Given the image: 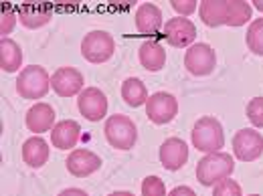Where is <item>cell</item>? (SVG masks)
Returning a JSON list of instances; mask_svg holds the SVG:
<instances>
[{
    "instance_id": "1",
    "label": "cell",
    "mask_w": 263,
    "mask_h": 196,
    "mask_svg": "<svg viewBox=\"0 0 263 196\" xmlns=\"http://www.w3.org/2000/svg\"><path fill=\"white\" fill-rule=\"evenodd\" d=\"M235 170V162L231 154L225 152H213L206 154L202 160L197 164V180L202 186H215L221 180L229 178Z\"/></svg>"
},
{
    "instance_id": "2",
    "label": "cell",
    "mask_w": 263,
    "mask_h": 196,
    "mask_svg": "<svg viewBox=\"0 0 263 196\" xmlns=\"http://www.w3.org/2000/svg\"><path fill=\"white\" fill-rule=\"evenodd\" d=\"M193 146L206 154L219 152L225 146V133H223V126L219 124V120L211 115L200 117L193 128Z\"/></svg>"
},
{
    "instance_id": "3",
    "label": "cell",
    "mask_w": 263,
    "mask_h": 196,
    "mask_svg": "<svg viewBox=\"0 0 263 196\" xmlns=\"http://www.w3.org/2000/svg\"><path fill=\"white\" fill-rule=\"evenodd\" d=\"M51 87V79L49 73L45 71V67L31 65L25 67L16 79V91L23 99H41L47 95Z\"/></svg>"
},
{
    "instance_id": "4",
    "label": "cell",
    "mask_w": 263,
    "mask_h": 196,
    "mask_svg": "<svg viewBox=\"0 0 263 196\" xmlns=\"http://www.w3.org/2000/svg\"><path fill=\"white\" fill-rule=\"evenodd\" d=\"M103 131H105L107 142L116 150H130L138 140V130H136L134 122L128 115H122V113H116V115L107 117Z\"/></svg>"
},
{
    "instance_id": "5",
    "label": "cell",
    "mask_w": 263,
    "mask_h": 196,
    "mask_svg": "<svg viewBox=\"0 0 263 196\" xmlns=\"http://www.w3.org/2000/svg\"><path fill=\"white\" fill-rule=\"evenodd\" d=\"M114 51H116V43L111 34L105 31H91L89 34H85L81 43V55L89 63H105L107 59H111Z\"/></svg>"
},
{
    "instance_id": "6",
    "label": "cell",
    "mask_w": 263,
    "mask_h": 196,
    "mask_svg": "<svg viewBox=\"0 0 263 196\" xmlns=\"http://www.w3.org/2000/svg\"><path fill=\"white\" fill-rule=\"evenodd\" d=\"M178 113V101L172 93L158 91L154 95H150L146 101V115L150 117V122L164 126L168 122H172Z\"/></svg>"
},
{
    "instance_id": "7",
    "label": "cell",
    "mask_w": 263,
    "mask_h": 196,
    "mask_svg": "<svg viewBox=\"0 0 263 196\" xmlns=\"http://www.w3.org/2000/svg\"><path fill=\"white\" fill-rule=\"evenodd\" d=\"M217 63L215 51L206 45V43H197L193 47H189L186 55H184V67L189 69V73L197 75V77H204L211 75Z\"/></svg>"
},
{
    "instance_id": "8",
    "label": "cell",
    "mask_w": 263,
    "mask_h": 196,
    "mask_svg": "<svg viewBox=\"0 0 263 196\" xmlns=\"http://www.w3.org/2000/svg\"><path fill=\"white\" fill-rule=\"evenodd\" d=\"M233 152L241 162H253L263 154V135L255 130H239L233 138Z\"/></svg>"
},
{
    "instance_id": "9",
    "label": "cell",
    "mask_w": 263,
    "mask_h": 196,
    "mask_svg": "<svg viewBox=\"0 0 263 196\" xmlns=\"http://www.w3.org/2000/svg\"><path fill=\"white\" fill-rule=\"evenodd\" d=\"M164 38L168 45L178 47V49L193 47V43L197 38V27L184 16L170 18V21H166L164 25Z\"/></svg>"
},
{
    "instance_id": "10",
    "label": "cell",
    "mask_w": 263,
    "mask_h": 196,
    "mask_svg": "<svg viewBox=\"0 0 263 196\" xmlns=\"http://www.w3.org/2000/svg\"><path fill=\"white\" fill-rule=\"evenodd\" d=\"M77 107L81 115L89 122H99L107 113V97L98 87H87L79 93L77 97Z\"/></svg>"
},
{
    "instance_id": "11",
    "label": "cell",
    "mask_w": 263,
    "mask_h": 196,
    "mask_svg": "<svg viewBox=\"0 0 263 196\" xmlns=\"http://www.w3.org/2000/svg\"><path fill=\"white\" fill-rule=\"evenodd\" d=\"M51 85L57 95L61 97H73L83 91V75L75 67H59L53 73Z\"/></svg>"
},
{
    "instance_id": "12",
    "label": "cell",
    "mask_w": 263,
    "mask_h": 196,
    "mask_svg": "<svg viewBox=\"0 0 263 196\" xmlns=\"http://www.w3.org/2000/svg\"><path fill=\"white\" fill-rule=\"evenodd\" d=\"M65 164L69 174H73L77 178H85L101 168V158L98 154H93L91 150H73Z\"/></svg>"
},
{
    "instance_id": "13",
    "label": "cell",
    "mask_w": 263,
    "mask_h": 196,
    "mask_svg": "<svg viewBox=\"0 0 263 196\" xmlns=\"http://www.w3.org/2000/svg\"><path fill=\"white\" fill-rule=\"evenodd\" d=\"M200 21L206 27H221L231 23V2L229 0H204L198 6Z\"/></svg>"
},
{
    "instance_id": "14",
    "label": "cell",
    "mask_w": 263,
    "mask_h": 196,
    "mask_svg": "<svg viewBox=\"0 0 263 196\" xmlns=\"http://www.w3.org/2000/svg\"><path fill=\"white\" fill-rule=\"evenodd\" d=\"M189 160V146L180 138H168L160 146V162L166 170H180Z\"/></svg>"
},
{
    "instance_id": "15",
    "label": "cell",
    "mask_w": 263,
    "mask_h": 196,
    "mask_svg": "<svg viewBox=\"0 0 263 196\" xmlns=\"http://www.w3.org/2000/svg\"><path fill=\"white\" fill-rule=\"evenodd\" d=\"M79 135H81V126L75 120H63V122L55 124V128L51 130L53 148H57V150L75 148V144L79 142Z\"/></svg>"
},
{
    "instance_id": "16",
    "label": "cell",
    "mask_w": 263,
    "mask_h": 196,
    "mask_svg": "<svg viewBox=\"0 0 263 196\" xmlns=\"http://www.w3.org/2000/svg\"><path fill=\"white\" fill-rule=\"evenodd\" d=\"M55 109L49 103H36L27 111V128L34 131L36 135L41 131H51L55 126Z\"/></svg>"
},
{
    "instance_id": "17",
    "label": "cell",
    "mask_w": 263,
    "mask_h": 196,
    "mask_svg": "<svg viewBox=\"0 0 263 196\" xmlns=\"http://www.w3.org/2000/svg\"><path fill=\"white\" fill-rule=\"evenodd\" d=\"M136 27L142 34H156L162 29V10L156 4H142L136 10Z\"/></svg>"
},
{
    "instance_id": "18",
    "label": "cell",
    "mask_w": 263,
    "mask_h": 196,
    "mask_svg": "<svg viewBox=\"0 0 263 196\" xmlns=\"http://www.w3.org/2000/svg\"><path fill=\"white\" fill-rule=\"evenodd\" d=\"M138 57L144 69L148 71H160L166 65V51L158 41H144L138 49Z\"/></svg>"
},
{
    "instance_id": "19",
    "label": "cell",
    "mask_w": 263,
    "mask_h": 196,
    "mask_svg": "<svg viewBox=\"0 0 263 196\" xmlns=\"http://www.w3.org/2000/svg\"><path fill=\"white\" fill-rule=\"evenodd\" d=\"M23 160L31 168H41L49 160V146L41 135L29 138L23 146Z\"/></svg>"
},
{
    "instance_id": "20",
    "label": "cell",
    "mask_w": 263,
    "mask_h": 196,
    "mask_svg": "<svg viewBox=\"0 0 263 196\" xmlns=\"http://www.w3.org/2000/svg\"><path fill=\"white\" fill-rule=\"evenodd\" d=\"M18 16L27 29H39L51 21V8L45 4H23L18 6Z\"/></svg>"
},
{
    "instance_id": "21",
    "label": "cell",
    "mask_w": 263,
    "mask_h": 196,
    "mask_svg": "<svg viewBox=\"0 0 263 196\" xmlns=\"http://www.w3.org/2000/svg\"><path fill=\"white\" fill-rule=\"evenodd\" d=\"M23 63V51L12 38L0 41V67L6 73H14Z\"/></svg>"
},
{
    "instance_id": "22",
    "label": "cell",
    "mask_w": 263,
    "mask_h": 196,
    "mask_svg": "<svg viewBox=\"0 0 263 196\" xmlns=\"http://www.w3.org/2000/svg\"><path fill=\"white\" fill-rule=\"evenodd\" d=\"M122 97L130 107H140L148 101V89L138 77H130L122 85Z\"/></svg>"
},
{
    "instance_id": "23",
    "label": "cell",
    "mask_w": 263,
    "mask_h": 196,
    "mask_svg": "<svg viewBox=\"0 0 263 196\" xmlns=\"http://www.w3.org/2000/svg\"><path fill=\"white\" fill-rule=\"evenodd\" d=\"M245 41H247V47H249L251 53L261 55L263 57V18H255V21L249 25Z\"/></svg>"
},
{
    "instance_id": "24",
    "label": "cell",
    "mask_w": 263,
    "mask_h": 196,
    "mask_svg": "<svg viewBox=\"0 0 263 196\" xmlns=\"http://www.w3.org/2000/svg\"><path fill=\"white\" fill-rule=\"evenodd\" d=\"M142 196H166L164 182L158 176H148L142 182Z\"/></svg>"
},
{
    "instance_id": "25",
    "label": "cell",
    "mask_w": 263,
    "mask_h": 196,
    "mask_svg": "<svg viewBox=\"0 0 263 196\" xmlns=\"http://www.w3.org/2000/svg\"><path fill=\"white\" fill-rule=\"evenodd\" d=\"M247 117L255 128H263V97H253L247 103Z\"/></svg>"
},
{
    "instance_id": "26",
    "label": "cell",
    "mask_w": 263,
    "mask_h": 196,
    "mask_svg": "<svg viewBox=\"0 0 263 196\" xmlns=\"http://www.w3.org/2000/svg\"><path fill=\"white\" fill-rule=\"evenodd\" d=\"M213 196H241V186H239L235 180L225 178V180H221L219 184H215Z\"/></svg>"
},
{
    "instance_id": "27",
    "label": "cell",
    "mask_w": 263,
    "mask_h": 196,
    "mask_svg": "<svg viewBox=\"0 0 263 196\" xmlns=\"http://www.w3.org/2000/svg\"><path fill=\"white\" fill-rule=\"evenodd\" d=\"M14 23H16L14 10L8 4H4L2 6V18H0V34H2V38H4V34H8L14 29Z\"/></svg>"
},
{
    "instance_id": "28",
    "label": "cell",
    "mask_w": 263,
    "mask_h": 196,
    "mask_svg": "<svg viewBox=\"0 0 263 196\" xmlns=\"http://www.w3.org/2000/svg\"><path fill=\"white\" fill-rule=\"evenodd\" d=\"M172 8L180 14V16H189L197 10V2L195 0H172Z\"/></svg>"
},
{
    "instance_id": "29",
    "label": "cell",
    "mask_w": 263,
    "mask_h": 196,
    "mask_svg": "<svg viewBox=\"0 0 263 196\" xmlns=\"http://www.w3.org/2000/svg\"><path fill=\"white\" fill-rule=\"evenodd\" d=\"M168 196H197L195 194V190L193 188H189V186H176V188H172Z\"/></svg>"
},
{
    "instance_id": "30",
    "label": "cell",
    "mask_w": 263,
    "mask_h": 196,
    "mask_svg": "<svg viewBox=\"0 0 263 196\" xmlns=\"http://www.w3.org/2000/svg\"><path fill=\"white\" fill-rule=\"evenodd\" d=\"M59 196H89V194L85 190H81V188H67Z\"/></svg>"
},
{
    "instance_id": "31",
    "label": "cell",
    "mask_w": 263,
    "mask_h": 196,
    "mask_svg": "<svg viewBox=\"0 0 263 196\" xmlns=\"http://www.w3.org/2000/svg\"><path fill=\"white\" fill-rule=\"evenodd\" d=\"M253 6H255L257 10H261V12H263V0H253Z\"/></svg>"
},
{
    "instance_id": "32",
    "label": "cell",
    "mask_w": 263,
    "mask_h": 196,
    "mask_svg": "<svg viewBox=\"0 0 263 196\" xmlns=\"http://www.w3.org/2000/svg\"><path fill=\"white\" fill-rule=\"evenodd\" d=\"M109 196H134L132 192H126V190H122V192H114V194H109Z\"/></svg>"
},
{
    "instance_id": "33",
    "label": "cell",
    "mask_w": 263,
    "mask_h": 196,
    "mask_svg": "<svg viewBox=\"0 0 263 196\" xmlns=\"http://www.w3.org/2000/svg\"><path fill=\"white\" fill-rule=\"evenodd\" d=\"M251 196H259V194H251Z\"/></svg>"
}]
</instances>
